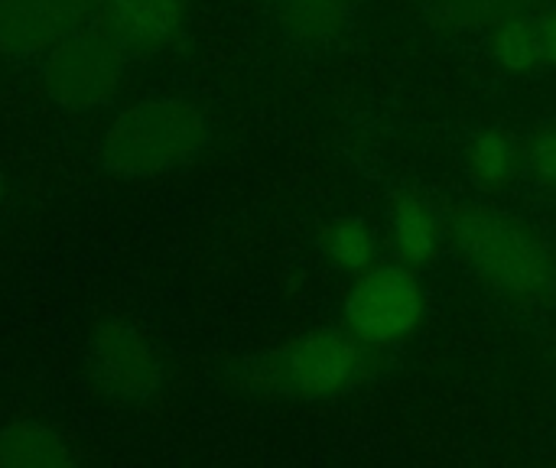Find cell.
Here are the masks:
<instances>
[{"instance_id":"15","label":"cell","mask_w":556,"mask_h":468,"mask_svg":"<svg viewBox=\"0 0 556 468\" xmlns=\"http://www.w3.org/2000/svg\"><path fill=\"white\" fill-rule=\"evenodd\" d=\"M290 33L316 39L329 33L339 20L336 7L329 0H261Z\"/></svg>"},{"instance_id":"3","label":"cell","mask_w":556,"mask_h":468,"mask_svg":"<svg viewBox=\"0 0 556 468\" xmlns=\"http://www.w3.org/2000/svg\"><path fill=\"white\" fill-rule=\"evenodd\" d=\"M450 235L469 267L502 293L525 296L544 287L547 261L518 222L485 208H459L450 218Z\"/></svg>"},{"instance_id":"13","label":"cell","mask_w":556,"mask_h":468,"mask_svg":"<svg viewBox=\"0 0 556 468\" xmlns=\"http://www.w3.org/2000/svg\"><path fill=\"white\" fill-rule=\"evenodd\" d=\"M518 150L508 137L495 134V130H485L472 140L469 147V166L476 173V179H482L485 186H505L515 179L518 173Z\"/></svg>"},{"instance_id":"17","label":"cell","mask_w":556,"mask_h":468,"mask_svg":"<svg viewBox=\"0 0 556 468\" xmlns=\"http://www.w3.org/2000/svg\"><path fill=\"white\" fill-rule=\"evenodd\" d=\"M7 202V176L0 173V205Z\"/></svg>"},{"instance_id":"7","label":"cell","mask_w":556,"mask_h":468,"mask_svg":"<svg viewBox=\"0 0 556 468\" xmlns=\"http://www.w3.org/2000/svg\"><path fill=\"white\" fill-rule=\"evenodd\" d=\"M85 26H94V0H0V52L10 59H39Z\"/></svg>"},{"instance_id":"14","label":"cell","mask_w":556,"mask_h":468,"mask_svg":"<svg viewBox=\"0 0 556 468\" xmlns=\"http://www.w3.org/2000/svg\"><path fill=\"white\" fill-rule=\"evenodd\" d=\"M541 0H443V10L459 26H505L531 10H538Z\"/></svg>"},{"instance_id":"16","label":"cell","mask_w":556,"mask_h":468,"mask_svg":"<svg viewBox=\"0 0 556 468\" xmlns=\"http://www.w3.org/2000/svg\"><path fill=\"white\" fill-rule=\"evenodd\" d=\"M525 163L538 179L556 182V127H544L531 137Z\"/></svg>"},{"instance_id":"10","label":"cell","mask_w":556,"mask_h":468,"mask_svg":"<svg viewBox=\"0 0 556 468\" xmlns=\"http://www.w3.org/2000/svg\"><path fill=\"white\" fill-rule=\"evenodd\" d=\"M75 463L65 437L39 420H13L0 430L3 468H65Z\"/></svg>"},{"instance_id":"12","label":"cell","mask_w":556,"mask_h":468,"mask_svg":"<svg viewBox=\"0 0 556 468\" xmlns=\"http://www.w3.org/2000/svg\"><path fill=\"white\" fill-rule=\"evenodd\" d=\"M323 251L326 257L345 270V274H362L375 264V251H378V241H375V231L358 222V218H339L332 222L326 231H323Z\"/></svg>"},{"instance_id":"11","label":"cell","mask_w":556,"mask_h":468,"mask_svg":"<svg viewBox=\"0 0 556 468\" xmlns=\"http://www.w3.org/2000/svg\"><path fill=\"white\" fill-rule=\"evenodd\" d=\"M391 241L410 264H424L440 248V222L433 208L414 195H404L391 208Z\"/></svg>"},{"instance_id":"1","label":"cell","mask_w":556,"mask_h":468,"mask_svg":"<svg viewBox=\"0 0 556 468\" xmlns=\"http://www.w3.org/2000/svg\"><path fill=\"white\" fill-rule=\"evenodd\" d=\"M212 140L205 114L176 94L124 107L101 137V166L121 179H153L189 166Z\"/></svg>"},{"instance_id":"5","label":"cell","mask_w":556,"mask_h":468,"mask_svg":"<svg viewBox=\"0 0 556 468\" xmlns=\"http://www.w3.org/2000/svg\"><path fill=\"white\" fill-rule=\"evenodd\" d=\"M424 316L420 280L404 264L362 270L345 300V329L362 345H394L407 339Z\"/></svg>"},{"instance_id":"6","label":"cell","mask_w":556,"mask_h":468,"mask_svg":"<svg viewBox=\"0 0 556 468\" xmlns=\"http://www.w3.org/2000/svg\"><path fill=\"white\" fill-rule=\"evenodd\" d=\"M88 371L94 384L124 404H147L163 388V355L130 319L111 316L91 329Z\"/></svg>"},{"instance_id":"4","label":"cell","mask_w":556,"mask_h":468,"mask_svg":"<svg viewBox=\"0 0 556 468\" xmlns=\"http://www.w3.org/2000/svg\"><path fill=\"white\" fill-rule=\"evenodd\" d=\"M124 68L127 49L94 23L46 52L42 88L65 111H91L117 94Z\"/></svg>"},{"instance_id":"2","label":"cell","mask_w":556,"mask_h":468,"mask_svg":"<svg viewBox=\"0 0 556 468\" xmlns=\"http://www.w3.org/2000/svg\"><path fill=\"white\" fill-rule=\"evenodd\" d=\"M362 371V342L349 329H313L244 368V384L270 397L326 401L352 388Z\"/></svg>"},{"instance_id":"9","label":"cell","mask_w":556,"mask_h":468,"mask_svg":"<svg viewBox=\"0 0 556 468\" xmlns=\"http://www.w3.org/2000/svg\"><path fill=\"white\" fill-rule=\"evenodd\" d=\"M492 55L511 72H531L556 65V7H538L492 36Z\"/></svg>"},{"instance_id":"8","label":"cell","mask_w":556,"mask_h":468,"mask_svg":"<svg viewBox=\"0 0 556 468\" xmlns=\"http://www.w3.org/2000/svg\"><path fill=\"white\" fill-rule=\"evenodd\" d=\"M186 0H94V23L124 49L163 46L182 23Z\"/></svg>"}]
</instances>
